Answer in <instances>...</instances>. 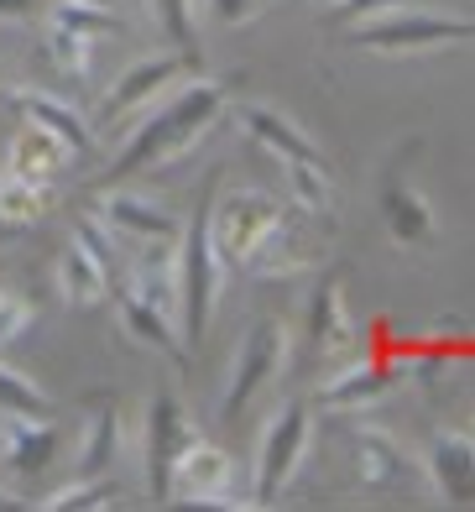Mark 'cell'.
Returning <instances> with one entry per match:
<instances>
[{"instance_id":"cell-5","label":"cell","mask_w":475,"mask_h":512,"mask_svg":"<svg viewBox=\"0 0 475 512\" xmlns=\"http://www.w3.org/2000/svg\"><path fill=\"white\" fill-rule=\"evenodd\" d=\"M282 366H288V324L282 319H256L241 351L230 356V377H225V392H220V418H241L261 392H267Z\"/></svg>"},{"instance_id":"cell-4","label":"cell","mask_w":475,"mask_h":512,"mask_svg":"<svg viewBox=\"0 0 475 512\" xmlns=\"http://www.w3.org/2000/svg\"><path fill=\"white\" fill-rule=\"evenodd\" d=\"M308 445H314V413L303 403H282L256 439V471H251V502L256 507L277 502V492L298 476Z\"/></svg>"},{"instance_id":"cell-30","label":"cell","mask_w":475,"mask_h":512,"mask_svg":"<svg viewBox=\"0 0 475 512\" xmlns=\"http://www.w3.org/2000/svg\"><path fill=\"white\" fill-rule=\"evenodd\" d=\"M47 53H53V63L63 68L68 79H89V74H94V37L47 27Z\"/></svg>"},{"instance_id":"cell-31","label":"cell","mask_w":475,"mask_h":512,"mask_svg":"<svg viewBox=\"0 0 475 512\" xmlns=\"http://www.w3.org/2000/svg\"><path fill=\"white\" fill-rule=\"evenodd\" d=\"M74 241L94 256V262H100L110 277H115V262H121V236H115V230L94 215V209H84V215L74 220Z\"/></svg>"},{"instance_id":"cell-21","label":"cell","mask_w":475,"mask_h":512,"mask_svg":"<svg viewBox=\"0 0 475 512\" xmlns=\"http://www.w3.org/2000/svg\"><path fill=\"white\" fill-rule=\"evenodd\" d=\"M382 220H387V236L397 246H429L434 241V209H429V199H423L413 183H402V178H387Z\"/></svg>"},{"instance_id":"cell-38","label":"cell","mask_w":475,"mask_h":512,"mask_svg":"<svg viewBox=\"0 0 475 512\" xmlns=\"http://www.w3.org/2000/svg\"><path fill=\"white\" fill-rule=\"evenodd\" d=\"M0 84H6V74H0Z\"/></svg>"},{"instance_id":"cell-27","label":"cell","mask_w":475,"mask_h":512,"mask_svg":"<svg viewBox=\"0 0 475 512\" xmlns=\"http://www.w3.org/2000/svg\"><path fill=\"white\" fill-rule=\"evenodd\" d=\"M37 507L42 512H105V507H115V481L110 476H94V481H63L58 492H47V497H37Z\"/></svg>"},{"instance_id":"cell-11","label":"cell","mask_w":475,"mask_h":512,"mask_svg":"<svg viewBox=\"0 0 475 512\" xmlns=\"http://www.w3.org/2000/svg\"><path fill=\"white\" fill-rule=\"evenodd\" d=\"M392 366L376 361V356H345L335 371H329V382L319 387V408H335V413H361L371 403H382L392 392Z\"/></svg>"},{"instance_id":"cell-28","label":"cell","mask_w":475,"mask_h":512,"mask_svg":"<svg viewBox=\"0 0 475 512\" xmlns=\"http://www.w3.org/2000/svg\"><path fill=\"white\" fill-rule=\"evenodd\" d=\"M47 27L79 32V37H94V42H100V32H115V11L100 6V0H53V11H47Z\"/></svg>"},{"instance_id":"cell-10","label":"cell","mask_w":475,"mask_h":512,"mask_svg":"<svg viewBox=\"0 0 475 512\" xmlns=\"http://www.w3.org/2000/svg\"><path fill=\"white\" fill-rule=\"evenodd\" d=\"M94 215H100L121 241H136V246L178 241V230H183V220L162 199L126 194V189H100V194H94Z\"/></svg>"},{"instance_id":"cell-14","label":"cell","mask_w":475,"mask_h":512,"mask_svg":"<svg viewBox=\"0 0 475 512\" xmlns=\"http://www.w3.org/2000/svg\"><path fill=\"white\" fill-rule=\"evenodd\" d=\"M235 126H241L261 152H272L277 162H293V157H319V147L303 136V126L293 115H282L277 105H261V100H241L235 105Z\"/></svg>"},{"instance_id":"cell-18","label":"cell","mask_w":475,"mask_h":512,"mask_svg":"<svg viewBox=\"0 0 475 512\" xmlns=\"http://www.w3.org/2000/svg\"><path fill=\"white\" fill-rule=\"evenodd\" d=\"M423 460H429L434 492L444 502L475 507V445H470V434H439Z\"/></svg>"},{"instance_id":"cell-6","label":"cell","mask_w":475,"mask_h":512,"mask_svg":"<svg viewBox=\"0 0 475 512\" xmlns=\"http://www.w3.org/2000/svg\"><path fill=\"white\" fill-rule=\"evenodd\" d=\"M194 439H204L194 413H188L173 392H152L147 398V424H141V471H147L152 502H168V476H173L178 455L194 445Z\"/></svg>"},{"instance_id":"cell-24","label":"cell","mask_w":475,"mask_h":512,"mask_svg":"<svg viewBox=\"0 0 475 512\" xmlns=\"http://www.w3.org/2000/svg\"><path fill=\"white\" fill-rule=\"evenodd\" d=\"M47 209H53V189L27 183V178H16V173H0V225H6V230L37 225Z\"/></svg>"},{"instance_id":"cell-35","label":"cell","mask_w":475,"mask_h":512,"mask_svg":"<svg viewBox=\"0 0 475 512\" xmlns=\"http://www.w3.org/2000/svg\"><path fill=\"white\" fill-rule=\"evenodd\" d=\"M21 507V497L16 492H6V486H0V512H16Z\"/></svg>"},{"instance_id":"cell-2","label":"cell","mask_w":475,"mask_h":512,"mask_svg":"<svg viewBox=\"0 0 475 512\" xmlns=\"http://www.w3.org/2000/svg\"><path fill=\"white\" fill-rule=\"evenodd\" d=\"M220 189V168L204 178V189L194 199V215L178 230V335L183 345H199L215 324L220 288H225V262L215 241H209V199Z\"/></svg>"},{"instance_id":"cell-34","label":"cell","mask_w":475,"mask_h":512,"mask_svg":"<svg viewBox=\"0 0 475 512\" xmlns=\"http://www.w3.org/2000/svg\"><path fill=\"white\" fill-rule=\"evenodd\" d=\"M32 16V0H0V21H27Z\"/></svg>"},{"instance_id":"cell-19","label":"cell","mask_w":475,"mask_h":512,"mask_svg":"<svg viewBox=\"0 0 475 512\" xmlns=\"http://www.w3.org/2000/svg\"><path fill=\"white\" fill-rule=\"evenodd\" d=\"M115 314H121V330H126L136 345H152V351L168 356V361H183V356H188V345H183V335H178V319L162 314V309H152L147 298H136L131 288H115Z\"/></svg>"},{"instance_id":"cell-9","label":"cell","mask_w":475,"mask_h":512,"mask_svg":"<svg viewBox=\"0 0 475 512\" xmlns=\"http://www.w3.org/2000/svg\"><path fill=\"white\" fill-rule=\"evenodd\" d=\"M188 68H194V53H183V48H173V53H152V58H136V63H126L121 74L110 79L100 115H105V121H126V115H141L152 100L168 95L173 79H178V74H188Z\"/></svg>"},{"instance_id":"cell-3","label":"cell","mask_w":475,"mask_h":512,"mask_svg":"<svg viewBox=\"0 0 475 512\" xmlns=\"http://www.w3.org/2000/svg\"><path fill=\"white\" fill-rule=\"evenodd\" d=\"M475 37L470 16H434V11H376L350 27V42L361 53H382V58H408V53H434V48H455V42Z\"/></svg>"},{"instance_id":"cell-33","label":"cell","mask_w":475,"mask_h":512,"mask_svg":"<svg viewBox=\"0 0 475 512\" xmlns=\"http://www.w3.org/2000/svg\"><path fill=\"white\" fill-rule=\"evenodd\" d=\"M261 11V0H209V16L220 21V27H241Z\"/></svg>"},{"instance_id":"cell-20","label":"cell","mask_w":475,"mask_h":512,"mask_svg":"<svg viewBox=\"0 0 475 512\" xmlns=\"http://www.w3.org/2000/svg\"><path fill=\"white\" fill-rule=\"evenodd\" d=\"M355 476L376 492H387L408 476V450L392 429H376V424H355Z\"/></svg>"},{"instance_id":"cell-8","label":"cell","mask_w":475,"mask_h":512,"mask_svg":"<svg viewBox=\"0 0 475 512\" xmlns=\"http://www.w3.org/2000/svg\"><path fill=\"white\" fill-rule=\"evenodd\" d=\"M168 502H188V507H246L251 497H235V460L209 445V439H194L173 476H168Z\"/></svg>"},{"instance_id":"cell-17","label":"cell","mask_w":475,"mask_h":512,"mask_svg":"<svg viewBox=\"0 0 475 512\" xmlns=\"http://www.w3.org/2000/svg\"><path fill=\"white\" fill-rule=\"evenodd\" d=\"M308 335H314L319 356H329V361H345V356L361 351V330H355V319L345 314V293H340L335 277L319 283L314 304H308Z\"/></svg>"},{"instance_id":"cell-37","label":"cell","mask_w":475,"mask_h":512,"mask_svg":"<svg viewBox=\"0 0 475 512\" xmlns=\"http://www.w3.org/2000/svg\"><path fill=\"white\" fill-rule=\"evenodd\" d=\"M100 6H110V0H100Z\"/></svg>"},{"instance_id":"cell-12","label":"cell","mask_w":475,"mask_h":512,"mask_svg":"<svg viewBox=\"0 0 475 512\" xmlns=\"http://www.w3.org/2000/svg\"><path fill=\"white\" fill-rule=\"evenodd\" d=\"M74 147L58 142L53 131H42L32 121H21V131L11 136V147H6V173L16 178H27V183H42V189H53V183L74 168Z\"/></svg>"},{"instance_id":"cell-23","label":"cell","mask_w":475,"mask_h":512,"mask_svg":"<svg viewBox=\"0 0 475 512\" xmlns=\"http://www.w3.org/2000/svg\"><path fill=\"white\" fill-rule=\"evenodd\" d=\"M58 293H63L68 309H89V304H100V298H110V272L94 262L79 241H68L58 251Z\"/></svg>"},{"instance_id":"cell-36","label":"cell","mask_w":475,"mask_h":512,"mask_svg":"<svg viewBox=\"0 0 475 512\" xmlns=\"http://www.w3.org/2000/svg\"><path fill=\"white\" fill-rule=\"evenodd\" d=\"M465 434H470V445H475V418H470V429H465Z\"/></svg>"},{"instance_id":"cell-13","label":"cell","mask_w":475,"mask_h":512,"mask_svg":"<svg viewBox=\"0 0 475 512\" xmlns=\"http://www.w3.org/2000/svg\"><path fill=\"white\" fill-rule=\"evenodd\" d=\"M11 105L21 110V121H32L42 131H53L58 142H68L74 157L94 152V126L84 121V110L68 105L63 95H47V89H11Z\"/></svg>"},{"instance_id":"cell-32","label":"cell","mask_w":475,"mask_h":512,"mask_svg":"<svg viewBox=\"0 0 475 512\" xmlns=\"http://www.w3.org/2000/svg\"><path fill=\"white\" fill-rule=\"evenodd\" d=\"M37 319V309L27 304V298H16V293H0V351H6L11 340L27 335V324Z\"/></svg>"},{"instance_id":"cell-25","label":"cell","mask_w":475,"mask_h":512,"mask_svg":"<svg viewBox=\"0 0 475 512\" xmlns=\"http://www.w3.org/2000/svg\"><path fill=\"white\" fill-rule=\"evenodd\" d=\"M282 173H288V194L303 215H329L335 209V183L324 173V157H293L282 162Z\"/></svg>"},{"instance_id":"cell-16","label":"cell","mask_w":475,"mask_h":512,"mask_svg":"<svg viewBox=\"0 0 475 512\" xmlns=\"http://www.w3.org/2000/svg\"><path fill=\"white\" fill-rule=\"evenodd\" d=\"M63 434L53 418H0V455L16 476H37L47 471V460L58 455Z\"/></svg>"},{"instance_id":"cell-1","label":"cell","mask_w":475,"mask_h":512,"mask_svg":"<svg viewBox=\"0 0 475 512\" xmlns=\"http://www.w3.org/2000/svg\"><path fill=\"white\" fill-rule=\"evenodd\" d=\"M225 110H230V84L225 79H188L173 95L152 100L131 121V136L121 142V152H115L110 183H121L131 173H147V168H173L178 157H188L220 126Z\"/></svg>"},{"instance_id":"cell-22","label":"cell","mask_w":475,"mask_h":512,"mask_svg":"<svg viewBox=\"0 0 475 512\" xmlns=\"http://www.w3.org/2000/svg\"><path fill=\"white\" fill-rule=\"evenodd\" d=\"M115 455H121V413H115V403H105V408H94L84 418V434L74 445V476L79 481L110 476Z\"/></svg>"},{"instance_id":"cell-29","label":"cell","mask_w":475,"mask_h":512,"mask_svg":"<svg viewBox=\"0 0 475 512\" xmlns=\"http://www.w3.org/2000/svg\"><path fill=\"white\" fill-rule=\"evenodd\" d=\"M147 6V21H157L168 32L173 48H194V16H199V0H141Z\"/></svg>"},{"instance_id":"cell-7","label":"cell","mask_w":475,"mask_h":512,"mask_svg":"<svg viewBox=\"0 0 475 512\" xmlns=\"http://www.w3.org/2000/svg\"><path fill=\"white\" fill-rule=\"evenodd\" d=\"M277 215L282 204L261 189H215V199H209V241H215L225 272L246 262L251 246L267 236V225Z\"/></svg>"},{"instance_id":"cell-15","label":"cell","mask_w":475,"mask_h":512,"mask_svg":"<svg viewBox=\"0 0 475 512\" xmlns=\"http://www.w3.org/2000/svg\"><path fill=\"white\" fill-rule=\"evenodd\" d=\"M314 256H308V241H303V230L293 225V215H277L267 225V236H261L251 246V256L241 262V272L261 277V283H272V277H298Z\"/></svg>"},{"instance_id":"cell-26","label":"cell","mask_w":475,"mask_h":512,"mask_svg":"<svg viewBox=\"0 0 475 512\" xmlns=\"http://www.w3.org/2000/svg\"><path fill=\"white\" fill-rule=\"evenodd\" d=\"M0 418H53V398L37 387L27 371L0 361Z\"/></svg>"}]
</instances>
